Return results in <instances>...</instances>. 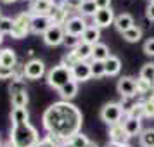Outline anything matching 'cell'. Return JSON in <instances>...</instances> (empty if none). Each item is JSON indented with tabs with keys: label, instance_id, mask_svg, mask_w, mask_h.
I'll use <instances>...</instances> for the list:
<instances>
[{
	"label": "cell",
	"instance_id": "1",
	"mask_svg": "<svg viewBox=\"0 0 154 147\" xmlns=\"http://www.w3.org/2000/svg\"><path fill=\"white\" fill-rule=\"evenodd\" d=\"M42 121L47 133L54 135L61 142H68L75 133L80 132L83 116L76 106H73L68 100H59L45 109Z\"/></svg>",
	"mask_w": 154,
	"mask_h": 147
},
{
	"label": "cell",
	"instance_id": "2",
	"mask_svg": "<svg viewBox=\"0 0 154 147\" xmlns=\"http://www.w3.org/2000/svg\"><path fill=\"white\" fill-rule=\"evenodd\" d=\"M9 142L12 147H36L40 142V135L35 126L26 123V125L12 126Z\"/></svg>",
	"mask_w": 154,
	"mask_h": 147
},
{
	"label": "cell",
	"instance_id": "3",
	"mask_svg": "<svg viewBox=\"0 0 154 147\" xmlns=\"http://www.w3.org/2000/svg\"><path fill=\"white\" fill-rule=\"evenodd\" d=\"M71 80H73L71 69H68V68L63 66V64L54 66V68L47 73V83H49L52 88H56V90L63 88L64 85L68 83V81H71Z\"/></svg>",
	"mask_w": 154,
	"mask_h": 147
},
{
	"label": "cell",
	"instance_id": "4",
	"mask_svg": "<svg viewBox=\"0 0 154 147\" xmlns=\"http://www.w3.org/2000/svg\"><path fill=\"white\" fill-rule=\"evenodd\" d=\"M123 118H125V111H123V107H121L119 102H107L100 109V119L109 126L116 125V123H121Z\"/></svg>",
	"mask_w": 154,
	"mask_h": 147
},
{
	"label": "cell",
	"instance_id": "5",
	"mask_svg": "<svg viewBox=\"0 0 154 147\" xmlns=\"http://www.w3.org/2000/svg\"><path fill=\"white\" fill-rule=\"evenodd\" d=\"M31 17L29 12H21L14 17V29L11 33L14 40H23L31 33Z\"/></svg>",
	"mask_w": 154,
	"mask_h": 147
},
{
	"label": "cell",
	"instance_id": "6",
	"mask_svg": "<svg viewBox=\"0 0 154 147\" xmlns=\"http://www.w3.org/2000/svg\"><path fill=\"white\" fill-rule=\"evenodd\" d=\"M118 93L121 95V99H130V97H137L139 93V87H137V80L132 76H123L119 78L118 81Z\"/></svg>",
	"mask_w": 154,
	"mask_h": 147
},
{
	"label": "cell",
	"instance_id": "7",
	"mask_svg": "<svg viewBox=\"0 0 154 147\" xmlns=\"http://www.w3.org/2000/svg\"><path fill=\"white\" fill-rule=\"evenodd\" d=\"M43 42L49 47H57L64 42V36H66V31H64V26H59V24H52L45 33H43Z\"/></svg>",
	"mask_w": 154,
	"mask_h": 147
},
{
	"label": "cell",
	"instance_id": "8",
	"mask_svg": "<svg viewBox=\"0 0 154 147\" xmlns=\"http://www.w3.org/2000/svg\"><path fill=\"white\" fill-rule=\"evenodd\" d=\"M87 28H88V24H87V21H85V17H82V16H71L69 19L66 21V24H64L66 35L82 36Z\"/></svg>",
	"mask_w": 154,
	"mask_h": 147
},
{
	"label": "cell",
	"instance_id": "9",
	"mask_svg": "<svg viewBox=\"0 0 154 147\" xmlns=\"http://www.w3.org/2000/svg\"><path fill=\"white\" fill-rule=\"evenodd\" d=\"M45 75V64L40 59H29L24 63V78L28 80H40Z\"/></svg>",
	"mask_w": 154,
	"mask_h": 147
},
{
	"label": "cell",
	"instance_id": "10",
	"mask_svg": "<svg viewBox=\"0 0 154 147\" xmlns=\"http://www.w3.org/2000/svg\"><path fill=\"white\" fill-rule=\"evenodd\" d=\"M92 19H94V24L97 28H109L111 24H114L116 16H114L111 7H107V9H99Z\"/></svg>",
	"mask_w": 154,
	"mask_h": 147
},
{
	"label": "cell",
	"instance_id": "11",
	"mask_svg": "<svg viewBox=\"0 0 154 147\" xmlns=\"http://www.w3.org/2000/svg\"><path fill=\"white\" fill-rule=\"evenodd\" d=\"M50 21H52V24H59V26H64L66 24V21L69 19V9L64 7L63 2L61 4H56L54 7H52V11H50Z\"/></svg>",
	"mask_w": 154,
	"mask_h": 147
},
{
	"label": "cell",
	"instance_id": "12",
	"mask_svg": "<svg viewBox=\"0 0 154 147\" xmlns=\"http://www.w3.org/2000/svg\"><path fill=\"white\" fill-rule=\"evenodd\" d=\"M71 76L75 81H88L92 78V71H90V63L88 61H80V63L71 69Z\"/></svg>",
	"mask_w": 154,
	"mask_h": 147
},
{
	"label": "cell",
	"instance_id": "13",
	"mask_svg": "<svg viewBox=\"0 0 154 147\" xmlns=\"http://www.w3.org/2000/svg\"><path fill=\"white\" fill-rule=\"evenodd\" d=\"M54 5H56L54 0H33L28 12L31 16H49Z\"/></svg>",
	"mask_w": 154,
	"mask_h": 147
},
{
	"label": "cell",
	"instance_id": "14",
	"mask_svg": "<svg viewBox=\"0 0 154 147\" xmlns=\"http://www.w3.org/2000/svg\"><path fill=\"white\" fill-rule=\"evenodd\" d=\"M123 128H125L126 135L132 139V137H140L142 133V119H137V118H132V116H125L123 118Z\"/></svg>",
	"mask_w": 154,
	"mask_h": 147
},
{
	"label": "cell",
	"instance_id": "15",
	"mask_svg": "<svg viewBox=\"0 0 154 147\" xmlns=\"http://www.w3.org/2000/svg\"><path fill=\"white\" fill-rule=\"evenodd\" d=\"M50 26H52V21L49 16H33L31 17V33H35V35H43Z\"/></svg>",
	"mask_w": 154,
	"mask_h": 147
},
{
	"label": "cell",
	"instance_id": "16",
	"mask_svg": "<svg viewBox=\"0 0 154 147\" xmlns=\"http://www.w3.org/2000/svg\"><path fill=\"white\" fill-rule=\"evenodd\" d=\"M130 137L126 135L125 128H123V123H116V125L109 126V142H114V144H128Z\"/></svg>",
	"mask_w": 154,
	"mask_h": 147
},
{
	"label": "cell",
	"instance_id": "17",
	"mask_svg": "<svg viewBox=\"0 0 154 147\" xmlns=\"http://www.w3.org/2000/svg\"><path fill=\"white\" fill-rule=\"evenodd\" d=\"M137 87H139V93H137V99L146 102V100H154V85L147 83L146 80L139 78L137 80Z\"/></svg>",
	"mask_w": 154,
	"mask_h": 147
},
{
	"label": "cell",
	"instance_id": "18",
	"mask_svg": "<svg viewBox=\"0 0 154 147\" xmlns=\"http://www.w3.org/2000/svg\"><path fill=\"white\" fill-rule=\"evenodd\" d=\"M114 26L118 29L119 33H125L128 31L130 28L135 26V19H133L132 14H128V12H121V14L116 16V19H114Z\"/></svg>",
	"mask_w": 154,
	"mask_h": 147
},
{
	"label": "cell",
	"instance_id": "19",
	"mask_svg": "<svg viewBox=\"0 0 154 147\" xmlns=\"http://www.w3.org/2000/svg\"><path fill=\"white\" fill-rule=\"evenodd\" d=\"M11 121H12V126H19V125H26V123H29L28 109H26V107H12Z\"/></svg>",
	"mask_w": 154,
	"mask_h": 147
},
{
	"label": "cell",
	"instance_id": "20",
	"mask_svg": "<svg viewBox=\"0 0 154 147\" xmlns=\"http://www.w3.org/2000/svg\"><path fill=\"white\" fill-rule=\"evenodd\" d=\"M82 42L88 43V45H97L100 42V28H97L95 24H88V28L82 35Z\"/></svg>",
	"mask_w": 154,
	"mask_h": 147
},
{
	"label": "cell",
	"instance_id": "21",
	"mask_svg": "<svg viewBox=\"0 0 154 147\" xmlns=\"http://www.w3.org/2000/svg\"><path fill=\"white\" fill-rule=\"evenodd\" d=\"M106 66V76H116V75H119V71H121V68H123V64H121V59L116 56H109V59L104 63Z\"/></svg>",
	"mask_w": 154,
	"mask_h": 147
},
{
	"label": "cell",
	"instance_id": "22",
	"mask_svg": "<svg viewBox=\"0 0 154 147\" xmlns=\"http://www.w3.org/2000/svg\"><path fill=\"white\" fill-rule=\"evenodd\" d=\"M0 66H5V68H12L14 69L17 66V56L12 49H4L0 50Z\"/></svg>",
	"mask_w": 154,
	"mask_h": 147
},
{
	"label": "cell",
	"instance_id": "23",
	"mask_svg": "<svg viewBox=\"0 0 154 147\" xmlns=\"http://www.w3.org/2000/svg\"><path fill=\"white\" fill-rule=\"evenodd\" d=\"M57 92H59V95H61L63 100H68V102H69L71 99H75L76 93H78V81L71 80V81H68L63 88H59Z\"/></svg>",
	"mask_w": 154,
	"mask_h": 147
},
{
	"label": "cell",
	"instance_id": "24",
	"mask_svg": "<svg viewBox=\"0 0 154 147\" xmlns=\"http://www.w3.org/2000/svg\"><path fill=\"white\" fill-rule=\"evenodd\" d=\"M109 47L106 43L99 42L97 45H94V54H92V61H100V63H106L109 59Z\"/></svg>",
	"mask_w": 154,
	"mask_h": 147
},
{
	"label": "cell",
	"instance_id": "25",
	"mask_svg": "<svg viewBox=\"0 0 154 147\" xmlns=\"http://www.w3.org/2000/svg\"><path fill=\"white\" fill-rule=\"evenodd\" d=\"M73 52L76 54V57L80 61H92V54H94V45H88V43L82 42L76 49H73Z\"/></svg>",
	"mask_w": 154,
	"mask_h": 147
},
{
	"label": "cell",
	"instance_id": "26",
	"mask_svg": "<svg viewBox=\"0 0 154 147\" xmlns=\"http://www.w3.org/2000/svg\"><path fill=\"white\" fill-rule=\"evenodd\" d=\"M28 92L21 90V92H14L11 93V102H12V107H26L28 106Z\"/></svg>",
	"mask_w": 154,
	"mask_h": 147
},
{
	"label": "cell",
	"instance_id": "27",
	"mask_svg": "<svg viewBox=\"0 0 154 147\" xmlns=\"http://www.w3.org/2000/svg\"><path fill=\"white\" fill-rule=\"evenodd\" d=\"M97 11H99V7L95 5L94 0H85L83 4H82V7L78 9V12L82 14V17H94Z\"/></svg>",
	"mask_w": 154,
	"mask_h": 147
},
{
	"label": "cell",
	"instance_id": "28",
	"mask_svg": "<svg viewBox=\"0 0 154 147\" xmlns=\"http://www.w3.org/2000/svg\"><path fill=\"white\" fill-rule=\"evenodd\" d=\"M139 140L142 147H154V128H144Z\"/></svg>",
	"mask_w": 154,
	"mask_h": 147
},
{
	"label": "cell",
	"instance_id": "29",
	"mask_svg": "<svg viewBox=\"0 0 154 147\" xmlns=\"http://www.w3.org/2000/svg\"><path fill=\"white\" fill-rule=\"evenodd\" d=\"M121 36H123V40H126V42L135 43L142 38V28H140V26H133V28H130L128 31L121 33Z\"/></svg>",
	"mask_w": 154,
	"mask_h": 147
},
{
	"label": "cell",
	"instance_id": "30",
	"mask_svg": "<svg viewBox=\"0 0 154 147\" xmlns=\"http://www.w3.org/2000/svg\"><path fill=\"white\" fill-rule=\"evenodd\" d=\"M139 78L146 80L147 83H152L154 85V63H147L140 68V75Z\"/></svg>",
	"mask_w": 154,
	"mask_h": 147
},
{
	"label": "cell",
	"instance_id": "31",
	"mask_svg": "<svg viewBox=\"0 0 154 147\" xmlns=\"http://www.w3.org/2000/svg\"><path fill=\"white\" fill-rule=\"evenodd\" d=\"M90 71H92V78L100 80L106 76V66L100 61H90Z\"/></svg>",
	"mask_w": 154,
	"mask_h": 147
},
{
	"label": "cell",
	"instance_id": "32",
	"mask_svg": "<svg viewBox=\"0 0 154 147\" xmlns=\"http://www.w3.org/2000/svg\"><path fill=\"white\" fill-rule=\"evenodd\" d=\"M68 142H69V144H71L73 147H87L88 144H90L88 137H87L85 133H82V132L75 133V135H73V137H71L69 140H68Z\"/></svg>",
	"mask_w": 154,
	"mask_h": 147
},
{
	"label": "cell",
	"instance_id": "33",
	"mask_svg": "<svg viewBox=\"0 0 154 147\" xmlns=\"http://www.w3.org/2000/svg\"><path fill=\"white\" fill-rule=\"evenodd\" d=\"M78 63H80V59L76 57V54H75L73 50H71V52H66V54L63 56V59H61V64L66 66L68 69H73Z\"/></svg>",
	"mask_w": 154,
	"mask_h": 147
},
{
	"label": "cell",
	"instance_id": "34",
	"mask_svg": "<svg viewBox=\"0 0 154 147\" xmlns=\"http://www.w3.org/2000/svg\"><path fill=\"white\" fill-rule=\"evenodd\" d=\"M12 29H14V19L4 16V17L0 19V33H2V35H11Z\"/></svg>",
	"mask_w": 154,
	"mask_h": 147
},
{
	"label": "cell",
	"instance_id": "35",
	"mask_svg": "<svg viewBox=\"0 0 154 147\" xmlns=\"http://www.w3.org/2000/svg\"><path fill=\"white\" fill-rule=\"evenodd\" d=\"M61 144V140L59 139H56L54 135H50V133H47L45 135V139H42L40 142H38V145L36 147H57Z\"/></svg>",
	"mask_w": 154,
	"mask_h": 147
},
{
	"label": "cell",
	"instance_id": "36",
	"mask_svg": "<svg viewBox=\"0 0 154 147\" xmlns=\"http://www.w3.org/2000/svg\"><path fill=\"white\" fill-rule=\"evenodd\" d=\"M126 116H132V118H137V119H144V118H146V114H144V102L139 100V102L132 107V111L128 112Z\"/></svg>",
	"mask_w": 154,
	"mask_h": 147
},
{
	"label": "cell",
	"instance_id": "37",
	"mask_svg": "<svg viewBox=\"0 0 154 147\" xmlns=\"http://www.w3.org/2000/svg\"><path fill=\"white\" fill-rule=\"evenodd\" d=\"M64 45H66V47H68V49H76L78 45H80V43H82V36H76V35H66L64 36Z\"/></svg>",
	"mask_w": 154,
	"mask_h": 147
},
{
	"label": "cell",
	"instance_id": "38",
	"mask_svg": "<svg viewBox=\"0 0 154 147\" xmlns=\"http://www.w3.org/2000/svg\"><path fill=\"white\" fill-rule=\"evenodd\" d=\"M144 54L154 57V36H151V38L146 40V43H144Z\"/></svg>",
	"mask_w": 154,
	"mask_h": 147
},
{
	"label": "cell",
	"instance_id": "39",
	"mask_svg": "<svg viewBox=\"0 0 154 147\" xmlns=\"http://www.w3.org/2000/svg\"><path fill=\"white\" fill-rule=\"evenodd\" d=\"M61 2H63L64 7H68V9H75V11H78V9L82 7V4H83L85 0H61Z\"/></svg>",
	"mask_w": 154,
	"mask_h": 147
},
{
	"label": "cell",
	"instance_id": "40",
	"mask_svg": "<svg viewBox=\"0 0 154 147\" xmlns=\"http://www.w3.org/2000/svg\"><path fill=\"white\" fill-rule=\"evenodd\" d=\"M144 114H146V118H154V100L144 102Z\"/></svg>",
	"mask_w": 154,
	"mask_h": 147
},
{
	"label": "cell",
	"instance_id": "41",
	"mask_svg": "<svg viewBox=\"0 0 154 147\" xmlns=\"http://www.w3.org/2000/svg\"><path fill=\"white\" fill-rule=\"evenodd\" d=\"M9 78H14V69L0 66V80H9Z\"/></svg>",
	"mask_w": 154,
	"mask_h": 147
},
{
	"label": "cell",
	"instance_id": "42",
	"mask_svg": "<svg viewBox=\"0 0 154 147\" xmlns=\"http://www.w3.org/2000/svg\"><path fill=\"white\" fill-rule=\"evenodd\" d=\"M146 17L149 21H154V2H149V5L146 9Z\"/></svg>",
	"mask_w": 154,
	"mask_h": 147
},
{
	"label": "cell",
	"instance_id": "43",
	"mask_svg": "<svg viewBox=\"0 0 154 147\" xmlns=\"http://www.w3.org/2000/svg\"><path fill=\"white\" fill-rule=\"evenodd\" d=\"M95 2V5H97L99 9H107L111 7V0H94Z\"/></svg>",
	"mask_w": 154,
	"mask_h": 147
},
{
	"label": "cell",
	"instance_id": "44",
	"mask_svg": "<svg viewBox=\"0 0 154 147\" xmlns=\"http://www.w3.org/2000/svg\"><path fill=\"white\" fill-rule=\"evenodd\" d=\"M106 147H123V144H114V142H107Z\"/></svg>",
	"mask_w": 154,
	"mask_h": 147
},
{
	"label": "cell",
	"instance_id": "45",
	"mask_svg": "<svg viewBox=\"0 0 154 147\" xmlns=\"http://www.w3.org/2000/svg\"><path fill=\"white\" fill-rule=\"evenodd\" d=\"M57 147H73V145H71L69 142H61V144H59Z\"/></svg>",
	"mask_w": 154,
	"mask_h": 147
},
{
	"label": "cell",
	"instance_id": "46",
	"mask_svg": "<svg viewBox=\"0 0 154 147\" xmlns=\"http://www.w3.org/2000/svg\"><path fill=\"white\" fill-rule=\"evenodd\" d=\"M87 147H99V145H97V144H95V142H92V140H90V144H88V145H87Z\"/></svg>",
	"mask_w": 154,
	"mask_h": 147
},
{
	"label": "cell",
	"instance_id": "47",
	"mask_svg": "<svg viewBox=\"0 0 154 147\" xmlns=\"http://www.w3.org/2000/svg\"><path fill=\"white\" fill-rule=\"evenodd\" d=\"M2 2H5V4H14L16 0H2Z\"/></svg>",
	"mask_w": 154,
	"mask_h": 147
},
{
	"label": "cell",
	"instance_id": "48",
	"mask_svg": "<svg viewBox=\"0 0 154 147\" xmlns=\"http://www.w3.org/2000/svg\"><path fill=\"white\" fill-rule=\"evenodd\" d=\"M2 42H4V35L0 33V45H2Z\"/></svg>",
	"mask_w": 154,
	"mask_h": 147
},
{
	"label": "cell",
	"instance_id": "49",
	"mask_svg": "<svg viewBox=\"0 0 154 147\" xmlns=\"http://www.w3.org/2000/svg\"><path fill=\"white\" fill-rule=\"evenodd\" d=\"M2 147H12V145H11V142H7V144H5V145H2Z\"/></svg>",
	"mask_w": 154,
	"mask_h": 147
},
{
	"label": "cell",
	"instance_id": "50",
	"mask_svg": "<svg viewBox=\"0 0 154 147\" xmlns=\"http://www.w3.org/2000/svg\"><path fill=\"white\" fill-rule=\"evenodd\" d=\"M2 17H4V16H2V11H0V19H2Z\"/></svg>",
	"mask_w": 154,
	"mask_h": 147
},
{
	"label": "cell",
	"instance_id": "51",
	"mask_svg": "<svg viewBox=\"0 0 154 147\" xmlns=\"http://www.w3.org/2000/svg\"><path fill=\"white\" fill-rule=\"evenodd\" d=\"M0 147H2V137H0Z\"/></svg>",
	"mask_w": 154,
	"mask_h": 147
},
{
	"label": "cell",
	"instance_id": "52",
	"mask_svg": "<svg viewBox=\"0 0 154 147\" xmlns=\"http://www.w3.org/2000/svg\"><path fill=\"white\" fill-rule=\"evenodd\" d=\"M152 2H154V0H152Z\"/></svg>",
	"mask_w": 154,
	"mask_h": 147
}]
</instances>
